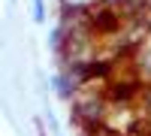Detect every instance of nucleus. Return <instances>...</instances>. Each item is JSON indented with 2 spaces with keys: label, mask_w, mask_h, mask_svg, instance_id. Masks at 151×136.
<instances>
[{
  "label": "nucleus",
  "mask_w": 151,
  "mask_h": 136,
  "mask_svg": "<svg viewBox=\"0 0 151 136\" xmlns=\"http://www.w3.org/2000/svg\"><path fill=\"white\" fill-rule=\"evenodd\" d=\"M94 27H97V30H115V27H118V15H115L112 9L97 12V15H94Z\"/></svg>",
  "instance_id": "nucleus-1"
}]
</instances>
